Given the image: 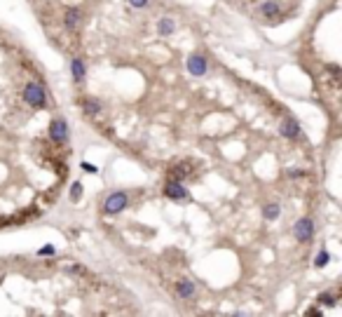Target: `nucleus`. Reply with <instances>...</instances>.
<instances>
[{"label": "nucleus", "mask_w": 342, "mask_h": 317, "mask_svg": "<svg viewBox=\"0 0 342 317\" xmlns=\"http://www.w3.org/2000/svg\"><path fill=\"white\" fill-rule=\"evenodd\" d=\"M132 7H136V10H143V7L150 5V0H127Z\"/></svg>", "instance_id": "obj_21"}, {"label": "nucleus", "mask_w": 342, "mask_h": 317, "mask_svg": "<svg viewBox=\"0 0 342 317\" xmlns=\"http://www.w3.org/2000/svg\"><path fill=\"white\" fill-rule=\"evenodd\" d=\"M307 169H300V167H295V169H286V179H303V176H307Z\"/></svg>", "instance_id": "obj_19"}, {"label": "nucleus", "mask_w": 342, "mask_h": 317, "mask_svg": "<svg viewBox=\"0 0 342 317\" xmlns=\"http://www.w3.org/2000/svg\"><path fill=\"white\" fill-rule=\"evenodd\" d=\"M279 134H282L284 139H300V134H303V127H300V123L295 120L293 115H286L279 123Z\"/></svg>", "instance_id": "obj_7"}, {"label": "nucleus", "mask_w": 342, "mask_h": 317, "mask_svg": "<svg viewBox=\"0 0 342 317\" xmlns=\"http://www.w3.org/2000/svg\"><path fill=\"white\" fill-rule=\"evenodd\" d=\"M129 207V193L127 190H113L103 200V216H117Z\"/></svg>", "instance_id": "obj_2"}, {"label": "nucleus", "mask_w": 342, "mask_h": 317, "mask_svg": "<svg viewBox=\"0 0 342 317\" xmlns=\"http://www.w3.org/2000/svg\"><path fill=\"white\" fill-rule=\"evenodd\" d=\"M190 160L185 162H178V165H174V167L169 169V179H176V181H185V179L193 176V172H190Z\"/></svg>", "instance_id": "obj_12"}, {"label": "nucleus", "mask_w": 342, "mask_h": 317, "mask_svg": "<svg viewBox=\"0 0 342 317\" xmlns=\"http://www.w3.org/2000/svg\"><path fill=\"white\" fill-rule=\"evenodd\" d=\"M314 233H316L314 221L309 216H300L298 221H295V226H293V237L298 240L300 245H309V242L314 240Z\"/></svg>", "instance_id": "obj_3"}, {"label": "nucleus", "mask_w": 342, "mask_h": 317, "mask_svg": "<svg viewBox=\"0 0 342 317\" xmlns=\"http://www.w3.org/2000/svg\"><path fill=\"white\" fill-rule=\"evenodd\" d=\"M82 190H84V186L80 184V181H75V184L71 186V193H68L71 202H77V200H80V197H82Z\"/></svg>", "instance_id": "obj_18"}, {"label": "nucleus", "mask_w": 342, "mask_h": 317, "mask_svg": "<svg viewBox=\"0 0 342 317\" xmlns=\"http://www.w3.org/2000/svg\"><path fill=\"white\" fill-rule=\"evenodd\" d=\"M157 33H160L162 38H169V35H174V33H176V19L162 17L160 22H157Z\"/></svg>", "instance_id": "obj_13"}, {"label": "nucleus", "mask_w": 342, "mask_h": 317, "mask_svg": "<svg viewBox=\"0 0 342 317\" xmlns=\"http://www.w3.org/2000/svg\"><path fill=\"white\" fill-rule=\"evenodd\" d=\"M316 303H319V306H326V308H333V306H337V296L331 294V291H324V294L316 299Z\"/></svg>", "instance_id": "obj_17"}, {"label": "nucleus", "mask_w": 342, "mask_h": 317, "mask_svg": "<svg viewBox=\"0 0 342 317\" xmlns=\"http://www.w3.org/2000/svg\"><path fill=\"white\" fill-rule=\"evenodd\" d=\"M47 134H50V139L54 141L56 146H63L71 136V127H68V120L66 117H54L47 127Z\"/></svg>", "instance_id": "obj_4"}, {"label": "nucleus", "mask_w": 342, "mask_h": 317, "mask_svg": "<svg viewBox=\"0 0 342 317\" xmlns=\"http://www.w3.org/2000/svg\"><path fill=\"white\" fill-rule=\"evenodd\" d=\"M71 75L77 85L84 83V78H87V64H84L82 56H73L71 59Z\"/></svg>", "instance_id": "obj_10"}, {"label": "nucleus", "mask_w": 342, "mask_h": 317, "mask_svg": "<svg viewBox=\"0 0 342 317\" xmlns=\"http://www.w3.org/2000/svg\"><path fill=\"white\" fill-rule=\"evenodd\" d=\"M80 22H82V10L75 5L66 7V12H63V26H66L68 31H75V28L80 26Z\"/></svg>", "instance_id": "obj_8"}, {"label": "nucleus", "mask_w": 342, "mask_h": 317, "mask_svg": "<svg viewBox=\"0 0 342 317\" xmlns=\"http://www.w3.org/2000/svg\"><path fill=\"white\" fill-rule=\"evenodd\" d=\"M174 289H176V296L181 301H190L197 294V284H195L193 280H181V282L174 284Z\"/></svg>", "instance_id": "obj_9"}, {"label": "nucleus", "mask_w": 342, "mask_h": 317, "mask_svg": "<svg viewBox=\"0 0 342 317\" xmlns=\"http://www.w3.org/2000/svg\"><path fill=\"white\" fill-rule=\"evenodd\" d=\"M162 193H164L166 200H174V202H183V200H188L190 197L188 186L183 184V181H176V179H166Z\"/></svg>", "instance_id": "obj_5"}, {"label": "nucleus", "mask_w": 342, "mask_h": 317, "mask_svg": "<svg viewBox=\"0 0 342 317\" xmlns=\"http://www.w3.org/2000/svg\"><path fill=\"white\" fill-rule=\"evenodd\" d=\"M260 14H263V17L265 19H279L282 17V3H279V0H265V3H263V5H260Z\"/></svg>", "instance_id": "obj_11"}, {"label": "nucleus", "mask_w": 342, "mask_h": 317, "mask_svg": "<svg viewBox=\"0 0 342 317\" xmlns=\"http://www.w3.org/2000/svg\"><path fill=\"white\" fill-rule=\"evenodd\" d=\"M22 99H24V104H28L31 108H35V111H45V108H47V89H45L42 85L31 80V83L24 85Z\"/></svg>", "instance_id": "obj_1"}, {"label": "nucleus", "mask_w": 342, "mask_h": 317, "mask_svg": "<svg viewBox=\"0 0 342 317\" xmlns=\"http://www.w3.org/2000/svg\"><path fill=\"white\" fill-rule=\"evenodd\" d=\"M185 68H188V73L193 78H202V75L209 73V62H206V56H202V54H190L188 62H185Z\"/></svg>", "instance_id": "obj_6"}, {"label": "nucleus", "mask_w": 342, "mask_h": 317, "mask_svg": "<svg viewBox=\"0 0 342 317\" xmlns=\"http://www.w3.org/2000/svg\"><path fill=\"white\" fill-rule=\"evenodd\" d=\"M279 216H282V205H279V202H267V205L263 207V219H265V221H276Z\"/></svg>", "instance_id": "obj_15"}, {"label": "nucleus", "mask_w": 342, "mask_h": 317, "mask_svg": "<svg viewBox=\"0 0 342 317\" xmlns=\"http://www.w3.org/2000/svg\"><path fill=\"white\" fill-rule=\"evenodd\" d=\"M80 167H82L87 174H96V172H99V169H96L94 165H92V162H80Z\"/></svg>", "instance_id": "obj_23"}, {"label": "nucleus", "mask_w": 342, "mask_h": 317, "mask_svg": "<svg viewBox=\"0 0 342 317\" xmlns=\"http://www.w3.org/2000/svg\"><path fill=\"white\" fill-rule=\"evenodd\" d=\"M66 270H68V273H73V275H84V273H87V270H84L82 266H77V263H73V266L66 268Z\"/></svg>", "instance_id": "obj_22"}, {"label": "nucleus", "mask_w": 342, "mask_h": 317, "mask_svg": "<svg viewBox=\"0 0 342 317\" xmlns=\"http://www.w3.org/2000/svg\"><path fill=\"white\" fill-rule=\"evenodd\" d=\"M331 263V251L328 249H319L314 256V268H326Z\"/></svg>", "instance_id": "obj_16"}, {"label": "nucleus", "mask_w": 342, "mask_h": 317, "mask_svg": "<svg viewBox=\"0 0 342 317\" xmlns=\"http://www.w3.org/2000/svg\"><path fill=\"white\" fill-rule=\"evenodd\" d=\"M56 254V247L54 245H45L38 249V256H54Z\"/></svg>", "instance_id": "obj_20"}, {"label": "nucleus", "mask_w": 342, "mask_h": 317, "mask_svg": "<svg viewBox=\"0 0 342 317\" xmlns=\"http://www.w3.org/2000/svg\"><path fill=\"white\" fill-rule=\"evenodd\" d=\"M80 106H82V111H84V115H87V117H96L101 113V101L92 99V96H84Z\"/></svg>", "instance_id": "obj_14"}]
</instances>
